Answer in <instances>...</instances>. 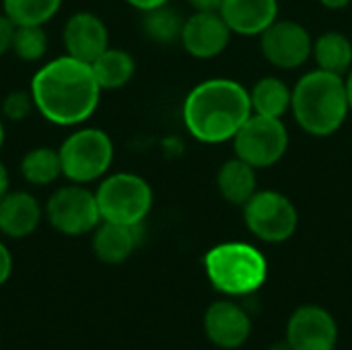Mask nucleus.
<instances>
[{"label":"nucleus","mask_w":352,"mask_h":350,"mask_svg":"<svg viewBox=\"0 0 352 350\" xmlns=\"http://www.w3.org/2000/svg\"><path fill=\"white\" fill-rule=\"evenodd\" d=\"M35 111L54 126H82L99 107L101 87L89 62L68 54L41 64L31 78Z\"/></svg>","instance_id":"f257e3e1"},{"label":"nucleus","mask_w":352,"mask_h":350,"mask_svg":"<svg viewBox=\"0 0 352 350\" xmlns=\"http://www.w3.org/2000/svg\"><path fill=\"white\" fill-rule=\"evenodd\" d=\"M252 113L250 91L231 78H208L196 85L184 101V124L204 144L233 140Z\"/></svg>","instance_id":"f03ea898"},{"label":"nucleus","mask_w":352,"mask_h":350,"mask_svg":"<svg viewBox=\"0 0 352 350\" xmlns=\"http://www.w3.org/2000/svg\"><path fill=\"white\" fill-rule=\"evenodd\" d=\"M291 111L307 134H334L351 111L344 78L322 68L303 74L293 89Z\"/></svg>","instance_id":"7ed1b4c3"},{"label":"nucleus","mask_w":352,"mask_h":350,"mask_svg":"<svg viewBox=\"0 0 352 350\" xmlns=\"http://www.w3.org/2000/svg\"><path fill=\"white\" fill-rule=\"evenodd\" d=\"M210 283L227 295H250L258 291L268 274L266 258L250 243L229 241L204 256Z\"/></svg>","instance_id":"20e7f679"},{"label":"nucleus","mask_w":352,"mask_h":350,"mask_svg":"<svg viewBox=\"0 0 352 350\" xmlns=\"http://www.w3.org/2000/svg\"><path fill=\"white\" fill-rule=\"evenodd\" d=\"M62 177L72 184H93L107 175L113 163V140L111 136L93 126H80L70 132L60 149Z\"/></svg>","instance_id":"39448f33"},{"label":"nucleus","mask_w":352,"mask_h":350,"mask_svg":"<svg viewBox=\"0 0 352 350\" xmlns=\"http://www.w3.org/2000/svg\"><path fill=\"white\" fill-rule=\"evenodd\" d=\"M101 221L138 227L153 208V190L136 173L118 171L99 179L95 190Z\"/></svg>","instance_id":"423d86ee"},{"label":"nucleus","mask_w":352,"mask_h":350,"mask_svg":"<svg viewBox=\"0 0 352 350\" xmlns=\"http://www.w3.org/2000/svg\"><path fill=\"white\" fill-rule=\"evenodd\" d=\"M43 215L52 229L68 237L89 235L101 223L97 196L85 184H64L56 188L43 204Z\"/></svg>","instance_id":"0eeeda50"},{"label":"nucleus","mask_w":352,"mask_h":350,"mask_svg":"<svg viewBox=\"0 0 352 350\" xmlns=\"http://www.w3.org/2000/svg\"><path fill=\"white\" fill-rule=\"evenodd\" d=\"M235 157L252 167H270L278 163L289 149V132L283 118L252 113L233 136Z\"/></svg>","instance_id":"6e6552de"},{"label":"nucleus","mask_w":352,"mask_h":350,"mask_svg":"<svg viewBox=\"0 0 352 350\" xmlns=\"http://www.w3.org/2000/svg\"><path fill=\"white\" fill-rule=\"evenodd\" d=\"M243 219L248 229L262 241L280 243L297 231V208L280 192H256L243 204Z\"/></svg>","instance_id":"1a4fd4ad"},{"label":"nucleus","mask_w":352,"mask_h":350,"mask_svg":"<svg viewBox=\"0 0 352 350\" xmlns=\"http://www.w3.org/2000/svg\"><path fill=\"white\" fill-rule=\"evenodd\" d=\"M260 50L272 66L293 70L307 62L314 52V39L301 23L276 19L260 35Z\"/></svg>","instance_id":"9d476101"},{"label":"nucleus","mask_w":352,"mask_h":350,"mask_svg":"<svg viewBox=\"0 0 352 350\" xmlns=\"http://www.w3.org/2000/svg\"><path fill=\"white\" fill-rule=\"evenodd\" d=\"M62 43L68 56L91 64L109 47V31L99 14L78 10L66 19L62 27Z\"/></svg>","instance_id":"9b49d317"},{"label":"nucleus","mask_w":352,"mask_h":350,"mask_svg":"<svg viewBox=\"0 0 352 350\" xmlns=\"http://www.w3.org/2000/svg\"><path fill=\"white\" fill-rule=\"evenodd\" d=\"M338 340V328L334 318L318 307H299L287 326V342L293 350H334Z\"/></svg>","instance_id":"f8f14e48"},{"label":"nucleus","mask_w":352,"mask_h":350,"mask_svg":"<svg viewBox=\"0 0 352 350\" xmlns=\"http://www.w3.org/2000/svg\"><path fill=\"white\" fill-rule=\"evenodd\" d=\"M231 33L233 31L229 29L221 12H194L186 19L179 41L190 56L208 60L225 52Z\"/></svg>","instance_id":"ddd939ff"},{"label":"nucleus","mask_w":352,"mask_h":350,"mask_svg":"<svg viewBox=\"0 0 352 350\" xmlns=\"http://www.w3.org/2000/svg\"><path fill=\"white\" fill-rule=\"evenodd\" d=\"M43 217V206L27 190H8L0 200V233L8 239L33 235Z\"/></svg>","instance_id":"4468645a"},{"label":"nucleus","mask_w":352,"mask_h":350,"mask_svg":"<svg viewBox=\"0 0 352 350\" xmlns=\"http://www.w3.org/2000/svg\"><path fill=\"white\" fill-rule=\"evenodd\" d=\"M204 330L212 344L221 349H237L248 340L252 322L239 305L219 301L208 307L204 316Z\"/></svg>","instance_id":"2eb2a0df"},{"label":"nucleus","mask_w":352,"mask_h":350,"mask_svg":"<svg viewBox=\"0 0 352 350\" xmlns=\"http://www.w3.org/2000/svg\"><path fill=\"white\" fill-rule=\"evenodd\" d=\"M221 17L237 35H262L278 19V0H225Z\"/></svg>","instance_id":"dca6fc26"},{"label":"nucleus","mask_w":352,"mask_h":350,"mask_svg":"<svg viewBox=\"0 0 352 350\" xmlns=\"http://www.w3.org/2000/svg\"><path fill=\"white\" fill-rule=\"evenodd\" d=\"M138 227L101 221L97 225V229L91 233L93 235L91 248H93L95 258L103 264H109V266L126 262L132 256V252L136 250V243H138L136 229Z\"/></svg>","instance_id":"f3484780"},{"label":"nucleus","mask_w":352,"mask_h":350,"mask_svg":"<svg viewBox=\"0 0 352 350\" xmlns=\"http://www.w3.org/2000/svg\"><path fill=\"white\" fill-rule=\"evenodd\" d=\"M217 186H219L221 196L227 202L243 206L258 192L256 167H252L243 159L235 157L221 167V171L217 175Z\"/></svg>","instance_id":"a211bd4d"},{"label":"nucleus","mask_w":352,"mask_h":350,"mask_svg":"<svg viewBox=\"0 0 352 350\" xmlns=\"http://www.w3.org/2000/svg\"><path fill=\"white\" fill-rule=\"evenodd\" d=\"M91 68L101 91H118L132 80L136 72V62L126 50L109 45L97 60L91 62Z\"/></svg>","instance_id":"6ab92c4d"},{"label":"nucleus","mask_w":352,"mask_h":350,"mask_svg":"<svg viewBox=\"0 0 352 350\" xmlns=\"http://www.w3.org/2000/svg\"><path fill=\"white\" fill-rule=\"evenodd\" d=\"M19 171L29 186L43 188L56 184L62 177V163H60L58 149L52 146L29 149L19 163Z\"/></svg>","instance_id":"aec40b11"},{"label":"nucleus","mask_w":352,"mask_h":350,"mask_svg":"<svg viewBox=\"0 0 352 350\" xmlns=\"http://www.w3.org/2000/svg\"><path fill=\"white\" fill-rule=\"evenodd\" d=\"M252 111L268 118H283L291 109L293 91L285 85V80L276 76L260 78L250 91Z\"/></svg>","instance_id":"412c9836"},{"label":"nucleus","mask_w":352,"mask_h":350,"mask_svg":"<svg viewBox=\"0 0 352 350\" xmlns=\"http://www.w3.org/2000/svg\"><path fill=\"white\" fill-rule=\"evenodd\" d=\"M314 58L322 70L344 74L352 66V41L338 31H328L314 41Z\"/></svg>","instance_id":"4be33fe9"},{"label":"nucleus","mask_w":352,"mask_h":350,"mask_svg":"<svg viewBox=\"0 0 352 350\" xmlns=\"http://www.w3.org/2000/svg\"><path fill=\"white\" fill-rule=\"evenodd\" d=\"M184 23H186V19L182 17V12L169 4H163V6L142 12V31L155 43L167 45V43L179 41Z\"/></svg>","instance_id":"5701e85b"},{"label":"nucleus","mask_w":352,"mask_h":350,"mask_svg":"<svg viewBox=\"0 0 352 350\" xmlns=\"http://www.w3.org/2000/svg\"><path fill=\"white\" fill-rule=\"evenodd\" d=\"M62 6V0H2V12L16 25H45Z\"/></svg>","instance_id":"b1692460"},{"label":"nucleus","mask_w":352,"mask_h":350,"mask_svg":"<svg viewBox=\"0 0 352 350\" xmlns=\"http://www.w3.org/2000/svg\"><path fill=\"white\" fill-rule=\"evenodd\" d=\"M47 33H45V25H21L14 29V37H12V47L10 52L23 60V62H39L45 54H47Z\"/></svg>","instance_id":"393cba45"},{"label":"nucleus","mask_w":352,"mask_h":350,"mask_svg":"<svg viewBox=\"0 0 352 350\" xmlns=\"http://www.w3.org/2000/svg\"><path fill=\"white\" fill-rule=\"evenodd\" d=\"M31 111H35L31 91H10L0 105L2 118L10 122H25L31 116Z\"/></svg>","instance_id":"a878e982"},{"label":"nucleus","mask_w":352,"mask_h":350,"mask_svg":"<svg viewBox=\"0 0 352 350\" xmlns=\"http://www.w3.org/2000/svg\"><path fill=\"white\" fill-rule=\"evenodd\" d=\"M14 29H16V25L4 12H0V58L10 52L12 37H14Z\"/></svg>","instance_id":"bb28decb"},{"label":"nucleus","mask_w":352,"mask_h":350,"mask_svg":"<svg viewBox=\"0 0 352 350\" xmlns=\"http://www.w3.org/2000/svg\"><path fill=\"white\" fill-rule=\"evenodd\" d=\"M12 274V254L6 248L4 241H0V287L10 278Z\"/></svg>","instance_id":"cd10ccee"},{"label":"nucleus","mask_w":352,"mask_h":350,"mask_svg":"<svg viewBox=\"0 0 352 350\" xmlns=\"http://www.w3.org/2000/svg\"><path fill=\"white\" fill-rule=\"evenodd\" d=\"M194 12H221L225 0H188Z\"/></svg>","instance_id":"c85d7f7f"},{"label":"nucleus","mask_w":352,"mask_h":350,"mask_svg":"<svg viewBox=\"0 0 352 350\" xmlns=\"http://www.w3.org/2000/svg\"><path fill=\"white\" fill-rule=\"evenodd\" d=\"M126 2L130 6H134L136 10H140V12L157 8V6H163V4H169V0H126Z\"/></svg>","instance_id":"c756f323"},{"label":"nucleus","mask_w":352,"mask_h":350,"mask_svg":"<svg viewBox=\"0 0 352 350\" xmlns=\"http://www.w3.org/2000/svg\"><path fill=\"white\" fill-rule=\"evenodd\" d=\"M8 190H10V173H8L6 165L0 161V200L6 196Z\"/></svg>","instance_id":"7c9ffc66"},{"label":"nucleus","mask_w":352,"mask_h":350,"mask_svg":"<svg viewBox=\"0 0 352 350\" xmlns=\"http://www.w3.org/2000/svg\"><path fill=\"white\" fill-rule=\"evenodd\" d=\"M326 8H332V10H340V8H344L349 2L352 0H320Z\"/></svg>","instance_id":"2f4dec72"},{"label":"nucleus","mask_w":352,"mask_h":350,"mask_svg":"<svg viewBox=\"0 0 352 350\" xmlns=\"http://www.w3.org/2000/svg\"><path fill=\"white\" fill-rule=\"evenodd\" d=\"M344 85H346V95H349V103H351V109H352V68L349 70V76H346Z\"/></svg>","instance_id":"473e14b6"},{"label":"nucleus","mask_w":352,"mask_h":350,"mask_svg":"<svg viewBox=\"0 0 352 350\" xmlns=\"http://www.w3.org/2000/svg\"><path fill=\"white\" fill-rule=\"evenodd\" d=\"M268 350H293V349H291V344H289V342H278V344L270 347Z\"/></svg>","instance_id":"72a5a7b5"},{"label":"nucleus","mask_w":352,"mask_h":350,"mask_svg":"<svg viewBox=\"0 0 352 350\" xmlns=\"http://www.w3.org/2000/svg\"><path fill=\"white\" fill-rule=\"evenodd\" d=\"M2 144H4V122L0 118V149H2Z\"/></svg>","instance_id":"f704fd0d"}]
</instances>
